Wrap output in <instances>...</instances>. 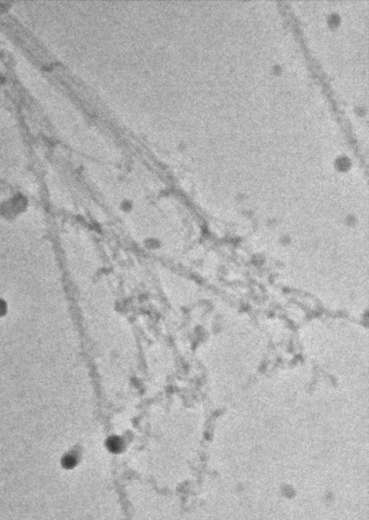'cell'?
Masks as SVG:
<instances>
[{
    "label": "cell",
    "mask_w": 369,
    "mask_h": 520,
    "mask_svg": "<svg viewBox=\"0 0 369 520\" xmlns=\"http://www.w3.org/2000/svg\"><path fill=\"white\" fill-rule=\"evenodd\" d=\"M3 307H4V306H3L2 304H0V313H2V312H3Z\"/></svg>",
    "instance_id": "6da1fadb"
}]
</instances>
